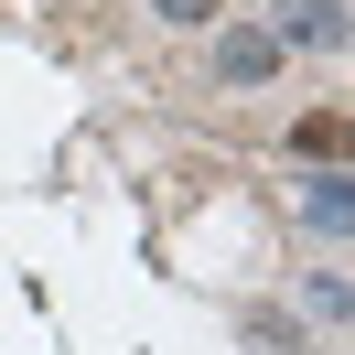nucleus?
I'll use <instances>...</instances> for the list:
<instances>
[{
    "label": "nucleus",
    "mask_w": 355,
    "mask_h": 355,
    "mask_svg": "<svg viewBox=\"0 0 355 355\" xmlns=\"http://www.w3.org/2000/svg\"><path fill=\"white\" fill-rule=\"evenodd\" d=\"M259 33H269L280 54H302V44L334 54V44H345V0H269V22H259Z\"/></svg>",
    "instance_id": "obj_1"
},
{
    "label": "nucleus",
    "mask_w": 355,
    "mask_h": 355,
    "mask_svg": "<svg viewBox=\"0 0 355 355\" xmlns=\"http://www.w3.org/2000/svg\"><path fill=\"white\" fill-rule=\"evenodd\" d=\"M216 76L226 87H269V76H280V44H269L259 22H216Z\"/></svg>",
    "instance_id": "obj_2"
},
{
    "label": "nucleus",
    "mask_w": 355,
    "mask_h": 355,
    "mask_svg": "<svg viewBox=\"0 0 355 355\" xmlns=\"http://www.w3.org/2000/svg\"><path fill=\"white\" fill-rule=\"evenodd\" d=\"M291 151H302L312 173H345V108H334V97H323V108H312L302 130H291Z\"/></svg>",
    "instance_id": "obj_3"
},
{
    "label": "nucleus",
    "mask_w": 355,
    "mask_h": 355,
    "mask_svg": "<svg viewBox=\"0 0 355 355\" xmlns=\"http://www.w3.org/2000/svg\"><path fill=\"white\" fill-rule=\"evenodd\" d=\"M302 216H312V237H345V216H355V183H345V173H312Z\"/></svg>",
    "instance_id": "obj_4"
},
{
    "label": "nucleus",
    "mask_w": 355,
    "mask_h": 355,
    "mask_svg": "<svg viewBox=\"0 0 355 355\" xmlns=\"http://www.w3.org/2000/svg\"><path fill=\"white\" fill-rule=\"evenodd\" d=\"M237 334H248V345H259V355H302V323H280V312H248Z\"/></svg>",
    "instance_id": "obj_5"
},
{
    "label": "nucleus",
    "mask_w": 355,
    "mask_h": 355,
    "mask_svg": "<svg viewBox=\"0 0 355 355\" xmlns=\"http://www.w3.org/2000/svg\"><path fill=\"white\" fill-rule=\"evenodd\" d=\"M140 11H151V22H173V33H205L226 0H140Z\"/></svg>",
    "instance_id": "obj_6"
}]
</instances>
